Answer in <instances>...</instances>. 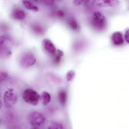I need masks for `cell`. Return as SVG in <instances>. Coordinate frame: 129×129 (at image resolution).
<instances>
[{"label":"cell","instance_id":"6da1fadb","mask_svg":"<svg viewBox=\"0 0 129 129\" xmlns=\"http://www.w3.org/2000/svg\"><path fill=\"white\" fill-rule=\"evenodd\" d=\"M91 25L97 31H103L107 26V20L104 15L100 11H94L91 17Z\"/></svg>","mask_w":129,"mask_h":129},{"label":"cell","instance_id":"7a4b0ae2","mask_svg":"<svg viewBox=\"0 0 129 129\" xmlns=\"http://www.w3.org/2000/svg\"><path fill=\"white\" fill-rule=\"evenodd\" d=\"M11 40L8 36H0V57H8L11 54Z\"/></svg>","mask_w":129,"mask_h":129},{"label":"cell","instance_id":"3957f363","mask_svg":"<svg viewBox=\"0 0 129 129\" xmlns=\"http://www.w3.org/2000/svg\"><path fill=\"white\" fill-rule=\"evenodd\" d=\"M22 97L26 103L33 106H36L40 99V96L38 92L32 88L25 89L23 92Z\"/></svg>","mask_w":129,"mask_h":129},{"label":"cell","instance_id":"277c9868","mask_svg":"<svg viewBox=\"0 0 129 129\" xmlns=\"http://www.w3.org/2000/svg\"><path fill=\"white\" fill-rule=\"evenodd\" d=\"M17 96L14 90L12 88L7 89L4 93V96H3V101L5 106L8 108H10L17 103Z\"/></svg>","mask_w":129,"mask_h":129},{"label":"cell","instance_id":"5b68a950","mask_svg":"<svg viewBox=\"0 0 129 129\" xmlns=\"http://www.w3.org/2000/svg\"><path fill=\"white\" fill-rule=\"evenodd\" d=\"M28 120H29V124L34 128L40 127L45 122V117L43 116V115L39 112L30 113L29 115V117H28Z\"/></svg>","mask_w":129,"mask_h":129},{"label":"cell","instance_id":"8992f818","mask_svg":"<svg viewBox=\"0 0 129 129\" xmlns=\"http://www.w3.org/2000/svg\"><path fill=\"white\" fill-rule=\"evenodd\" d=\"M36 62L35 56L32 53H26L23 54L20 60V66L23 68H29L33 67Z\"/></svg>","mask_w":129,"mask_h":129},{"label":"cell","instance_id":"52a82bcc","mask_svg":"<svg viewBox=\"0 0 129 129\" xmlns=\"http://www.w3.org/2000/svg\"><path fill=\"white\" fill-rule=\"evenodd\" d=\"M42 45H43V49L48 54L51 56H54L56 54L57 48L51 40L47 39H44L42 42Z\"/></svg>","mask_w":129,"mask_h":129},{"label":"cell","instance_id":"ba28073f","mask_svg":"<svg viewBox=\"0 0 129 129\" xmlns=\"http://www.w3.org/2000/svg\"><path fill=\"white\" fill-rule=\"evenodd\" d=\"M119 4V0H96L94 5L98 8H107V7H116Z\"/></svg>","mask_w":129,"mask_h":129},{"label":"cell","instance_id":"9c48e42d","mask_svg":"<svg viewBox=\"0 0 129 129\" xmlns=\"http://www.w3.org/2000/svg\"><path fill=\"white\" fill-rule=\"evenodd\" d=\"M111 41L113 45L116 46H119L123 45L124 43V36L120 32H115L111 36Z\"/></svg>","mask_w":129,"mask_h":129},{"label":"cell","instance_id":"30bf717a","mask_svg":"<svg viewBox=\"0 0 129 129\" xmlns=\"http://www.w3.org/2000/svg\"><path fill=\"white\" fill-rule=\"evenodd\" d=\"M11 16L14 19L17 20H23L26 17V13L24 12L23 10L18 8H15L12 11Z\"/></svg>","mask_w":129,"mask_h":129},{"label":"cell","instance_id":"8fae6325","mask_svg":"<svg viewBox=\"0 0 129 129\" xmlns=\"http://www.w3.org/2000/svg\"><path fill=\"white\" fill-rule=\"evenodd\" d=\"M22 3L23 5V6L29 11H39V8L35 5L31 1L29 0H22Z\"/></svg>","mask_w":129,"mask_h":129},{"label":"cell","instance_id":"7c38bea8","mask_svg":"<svg viewBox=\"0 0 129 129\" xmlns=\"http://www.w3.org/2000/svg\"><path fill=\"white\" fill-rule=\"evenodd\" d=\"M41 98H42V104L46 106L48 105L50 102H51V94L47 92V91H43L42 93V95H41Z\"/></svg>","mask_w":129,"mask_h":129},{"label":"cell","instance_id":"4fadbf2b","mask_svg":"<svg viewBox=\"0 0 129 129\" xmlns=\"http://www.w3.org/2000/svg\"><path fill=\"white\" fill-rule=\"evenodd\" d=\"M67 23L72 29L75 31H78L79 29V25L74 18H70L67 21Z\"/></svg>","mask_w":129,"mask_h":129},{"label":"cell","instance_id":"5bb4252c","mask_svg":"<svg viewBox=\"0 0 129 129\" xmlns=\"http://www.w3.org/2000/svg\"><path fill=\"white\" fill-rule=\"evenodd\" d=\"M58 98H59V101L61 105H65L67 101V94L65 91L62 90L59 92L58 94Z\"/></svg>","mask_w":129,"mask_h":129},{"label":"cell","instance_id":"9a60e30c","mask_svg":"<svg viewBox=\"0 0 129 129\" xmlns=\"http://www.w3.org/2000/svg\"><path fill=\"white\" fill-rule=\"evenodd\" d=\"M32 29L34 33H36L37 34H42L44 33V28L41 25H39V24L33 25Z\"/></svg>","mask_w":129,"mask_h":129},{"label":"cell","instance_id":"2e32d148","mask_svg":"<svg viewBox=\"0 0 129 129\" xmlns=\"http://www.w3.org/2000/svg\"><path fill=\"white\" fill-rule=\"evenodd\" d=\"M63 52L61 51L60 50H57V49L56 54L54 55V62H55L56 63H60V60H61V58H62V57H63Z\"/></svg>","mask_w":129,"mask_h":129},{"label":"cell","instance_id":"e0dca14e","mask_svg":"<svg viewBox=\"0 0 129 129\" xmlns=\"http://www.w3.org/2000/svg\"><path fill=\"white\" fill-rule=\"evenodd\" d=\"M96 0H83V5L86 8H90L93 5H94Z\"/></svg>","mask_w":129,"mask_h":129},{"label":"cell","instance_id":"ac0fdd59","mask_svg":"<svg viewBox=\"0 0 129 129\" xmlns=\"http://www.w3.org/2000/svg\"><path fill=\"white\" fill-rule=\"evenodd\" d=\"M75 77V71L73 70H70L66 76V79L68 82H70L73 79V78Z\"/></svg>","mask_w":129,"mask_h":129},{"label":"cell","instance_id":"d6986e66","mask_svg":"<svg viewBox=\"0 0 129 129\" xmlns=\"http://www.w3.org/2000/svg\"><path fill=\"white\" fill-rule=\"evenodd\" d=\"M48 128L62 129V128H63V125H60V124H57V123H54V124H52L51 125H50V126L48 127Z\"/></svg>","mask_w":129,"mask_h":129},{"label":"cell","instance_id":"ffe728a7","mask_svg":"<svg viewBox=\"0 0 129 129\" xmlns=\"http://www.w3.org/2000/svg\"><path fill=\"white\" fill-rule=\"evenodd\" d=\"M8 77V75L7 73H5V72L0 73V82H3L6 80Z\"/></svg>","mask_w":129,"mask_h":129},{"label":"cell","instance_id":"44dd1931","mask_svg":"<svg viewBox=\"0 0 129 129\" xmlns=\"http://www.w3.org/2000/svg\"><path fill=\"white\" fill-rule=\"evenodd\" d=\"M42 1L47 6H52L54 5V2H55V0H42Z\"/></svg>","mask_w":129,"mask_h":129},{"label":"cell","instance_id":"7402d4cb","mask_svg":"<svg viewBox=\"0 0 129 129\" xmlns=\"http://www.w3.org/2000/svg\"><path fill=\"white\" fill-rule=\"evenodd\" d=\"M55 14H56V16L58 17H64V15H65L64 12H63L62 10H57V11L55 12Z\"/></svg>","mask_w":129,"mask_h":129},{"label":"cell","instance_id":"603a6c76","mask_svg":"<svg viewBox=\"0 0 129 129\" xmlns=\"http://www.w3.org/2000/svg\"><path fill=\"white\" fill-rule=\"evenodd\" d=\"M73 4L76 6L83 5V0H73Z\"/></svg>","mask_w":129,"mask_h":129},{"label":"cell","instance_id":"cb8c5ba5","mask_svg":"<svg viewBox=\"0 0 129 129\" xmlns=\"http://www.w3.org/2000/svg\"><path fill=\"white\" fill-rule=\"evenodd\" d=\"M126 41L127 43L129 44V29H127L126 32H125V38H124Z\"/></svg>","mask_w":129,"mask_h":129},{"label":"cell","instance_id":"d4e9b609","mask_svg":"<svg viewBox=\"0 0 129 129\" xmlns=\"http://www.w3.org/2000/svg\"><path fill=\"white\" fill-rule=\"evenodd\" d=\"M2 101H1V99H0V109L2 108Z\"/></svg>","mask_w":129,"mask_h":129},{"label":"cell","instance_id":"484cf974","mask_svg":"<svg viewBox=\"0 0 129 129\" xmlns=\"http://www.w3.org/2000/svg\"><path fill=\"white\" fill-rule=\"evenodd\" d=\"M33 1L34 2H38V0H33Z\"/></svg>","mask_w":129,"mask_h":129}]
</instances>
